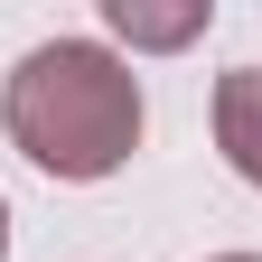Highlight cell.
<instances>
[{"label": "cell", "instance_id": "277c9868", "mask_svg": "<svg viewBox=\"0 0 262 262\" xmlns=\"http://www.w3.org/2000/svg\"><path fill=\"white\" fill-rule=\"evenodd\" d=\"M0 253H10V206H0Z\"/></svg>", "mask_w": 262, "mask_h": 262}, {"label": "cell", "instance_id": "3957f363", "mask_svg": "<svg viewBox=\"0 0 262 262\" xmlns=\"http://www.w3.org/2000/svg\"><path fill=\"white\" fill-rule=\"evenodd\" d=\"M103 19H113V38H131V47H187L215 10H206V0H187V10H159V0H103Z\"/></svg>", "mask_w": 262, "mask_h": 262}, {"label": "cell", "instance_id": "5b68a950", "mask_svg": "<svg viewBox=\"0 0 262 262\" xmlns=\"http://www.w3.org/2000/svg\"><path fill=\"white\" fill-rule=\"evenodd\" d=\"M225 262H253V253H225Z\"/></svg>", "mask_w": 262, "mask_h": 262}, {"label": "cell", "instance_id": "6da1fadb", "mask_svg": "<svg viewBox=\"0 0 262 262\" xmlns=\"http://www.w3.org/2000/svg\"><path fill=\"white\" fill-rule=\"evenodd\" d=\"M0 122H10V141L28 169L47 178H113L131 141H141V75L94 47V38H47L10 66V84H0Z\"/></svg>", "mask_w": 262, "mask_h": 262}, {"label": "cell", "instance_id": "7a4b0ae2", "mask_svg": "<svg viewBox=\"0 0 262 262\" xmlns=\"http://www.w3.org/2000/svg\"><path fill=\"white\" fill-rule=\"evenodd\" d=\"M215 150L234 159V178L262 187V66H234L215 84Z\"/></svg>", "mask_w": 262, "mask_h": 262}]
</instances>
